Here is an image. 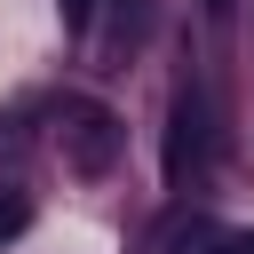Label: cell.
Here are the masks:
<instances>
[{"label": "cell", "instance_id": "obj_1", "mask_svg": "<svg viewBox=\"0 0 254 254\" xmlns=\"http://www.w3.org/2000/svg\"><path fill=\"white\" fill-rule=\"evenodd\" d=\"M64 159H71L79 175H111V159H119V119H111L103 103H64Z\"/></svg>", "mask_w": 254, "mask_h": 254}, {"label": "cell", "instance_id": "obj_3", "mask_svg": "<svg viewBox=\"0 0 254 254\" xmlns=\"http://www.w3.org/2000/svg\"><path fill=\"white\" fill-rule=\"evenodd\" d=\"M24 222H32V206H24V198H0V238H16Z\"/></svg>", "mask_w": 254, "mask_h": 254}, {"label": "cell", "instance_id": "obj_5", "mask_svg": "<svg viewBox=\"0 0 254 254\" xmlns=\"http://www.w3.org/2000/svg\"><path fill=\"white\" fill-rule=\"evenodd\" d=\"M230 254H254V238H230Z\"/></svg>", "mask_w": 254, "mask_h": 254}, {"label": "cell", "instance_id": "obj_2", "mask_svg": "<svg viewBox=\"0 0 254 254\" xmlns=\"http://www.w3.org/2000/svg\"><path fill=\"white\" fill-rule=\"evenodd\" d=\"M175 127H198V95H183V103H175ZM190 151H198V135H175V159H167V167L183 175V159H190Z\"/></svg>", "mask_w": 254, "mask_h": 254}, {"label": "cell", "instance_id": "obj_4", "mask_svg": "<svg viewBox=\"0 0 254 254\" xmlns=\"http://www.w3.org/2000/svg\"><path fill=\"white\" fill-rule=\"evenodd\" d=\"M95 16V0H64V24H87Z\"/></svg>", "mask_w": 254, "mask_h": 254}, {"label": "cell", "instance_id": "obj_6", "mask_svg": "<svg viewBox=\"0 0 254 254\" xmlns=\"http://www.w3.org/2000/svg\"><path fill=\"white\" fill-rule=\"evenodd\" d=\"M206 8H214V16H222V8H230V0H206Z\"/></svg>", "mask_w": 254, "mask_h": 254}]
</instances>
